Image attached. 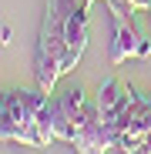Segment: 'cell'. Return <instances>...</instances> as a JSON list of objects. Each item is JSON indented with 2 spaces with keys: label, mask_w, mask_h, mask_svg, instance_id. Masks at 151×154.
I'll return each instance as SVG.
<instances>
[{
  "label": "cell",
  "mask_w": 151,
  "mask_h": 154,
  "mask_svg": "<svg viewBox=\"0 0 151 154\" xmlns=\"http://www.w3.org/2000/svg\"><path fill=\"white\" fill-rule=\"evenodd\" d=\"M121 4L128 7V10H148V7H151V0H121Z\"/></svg>",
  "instance_id": "8992f818"
},
{
  "label": "cell",
  "mask_w": 151,
  "mask_h": 154,
  "mask_svg": "<svg viewBox=\"0 0 151 154\" xmlns=\"http://www.w3.org/2000/svg\"><path fill=\"white\" fill-rule=\"evenodd\" d=\"M44 104H47V94L40 87L0 94V141H20L27 147H40L37 114Z\"/></svg>",
  "instance_id": "7a4b0ae2"
},
{
  "label": "cell",
  "mask_w": 151,
  "mask_h": 154,
  "mask_svg": "<svg viewBox=\"0 0 151 154\" xmlns=\"http://www.w3.org/2000/svg\"><path fill=\"white\" fill-rule=\"evenodd\" d=\"M131 100H134V91L124 84L121 77H108V81L101 84V91H97L94 107L101 114V124H104L114 137H118V121L124 117V111L131 107Z\"/></svg>",
  "instance_id": "277c9868"
},
{
  "label": "cell",
  "mask_w": 151,
  "mask_h": 154,
  "mask_svg": "<svg viewBox=\"0 0 151 154\" xmlns=\"http://www.w3.org/2000/svg\"><path fill=\"white\" fill-rule=\"evenodd\" d=\"M71 147L77 151V154H104L108 147H114V134L101 124V114H97L94 104L87 107V114H84L77 124H74V141H71Z\"/></svg>",
  "instance_id": "5b68a950"
},
{
  "label": "cell",
  "mask_w": 151,
  "mask_h": 154,
  "mask_svg": "<svg viewBox=\"0 0 151 154\" xmlns=\"http://www.w3.org/2000/svg\"><path fill=\"white\" fill-rule=\"evenodd\" d=\"M91 4H94V0H91ZM104 4H111V0H104Z\"/></svg>",
  "instance_id": "52a82bcc"
},
{
  "label": "cell",
  "mask_w": 151,
  "mask_h": 154,
  "mask_svg": "<svg viewBox=\"0 0 151 154\" xmlns=\"http://www.w3.org/2000/svg\"><path fill=\"white\" fill-rule=\"evenodd\" d=\"M71 0H47L44 20H40V34H37V54H34V77L37 87L44 94L54 91V84L64 77V54H67V40H64V17H67Z\"/></svg>",
  "instance_id": "6da1fadb"
},
{
  "label": "cell",
  "mask_w": 151,
  "mask_h": 154,
  "mask_svg": "<svg viewBox=\"0 0 151 154\" xmlns=\"http://www.w3.org/2000/svg\"><path fill=\"white\" fill-rule=\"evenodd\" d=\"M111 64H124L141 54L144 37L134 27V17H128V7L121 0H111Z\"/></svg>",
  "instance_id": "3957f363"
}]
</instances>
